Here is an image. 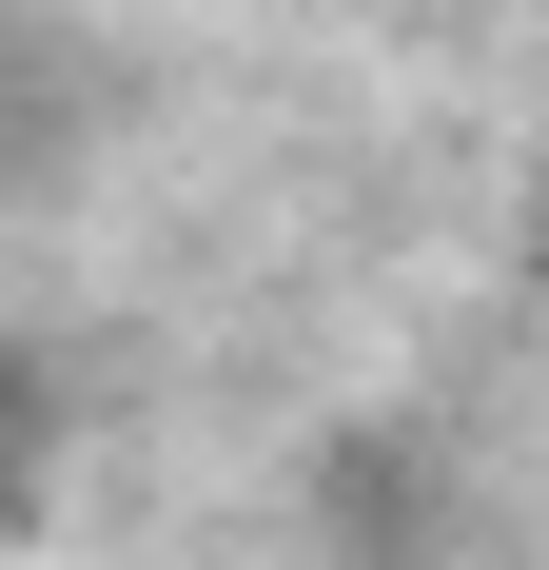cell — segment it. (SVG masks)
I'll use <instances>...</instances> for the list:
<instances>
[{
	"label": "cell",
	"mask_w": 549,
	"mask_h": 570,
	"mask_svg": "<svg viewBox=\"0 0 549 570\" xmlns=\"http://www.w3.org/2000/svg\"><path fill=\"white\" fill-rule=\"evenodd\" d=\"M40 433H59V374H40V354H0V512L40 492Z\"/></svg>",
	"instance_id": "obj_1"
}]
</instances>
